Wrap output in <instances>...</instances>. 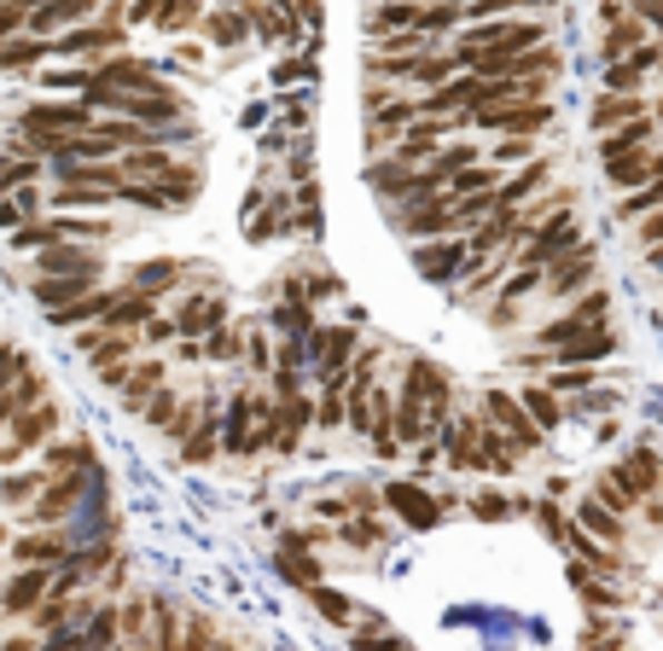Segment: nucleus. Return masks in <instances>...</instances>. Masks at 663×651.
Returning a JSON list of instances; mask_svg holds the SVG:
<instances>
[{
  "label": "nucleus",
  "mask_w": 663,
  "mask_h": 651,
  "mask_svg": "<svg viewBox=\"0 0 663 651\" xmlns=\"http://www.w3.org/2000/svg\"><path fill=\"white\" fill-rule=\"evenodd\" d=\"M437 389H448L443 367H431L425 355L407 361V373H402V396H396V413H390V431H396L402 448H419V442L431 436V425H425V402L437 396Z\"/></svg>",
  "instance_id": "nucleus-1"
},
{
  "label": "nucleus",
  "mask_w": 663,
  "mask_h": 651,
  "mask_svg": "<svg viewBox=\"0 0 663 651\" xmlns=\"http://www.w3.org/2000/svg\"><path fill=\"white\" fill-rule=\"evenodd\" d=\"M122 47H129V23L111 18V12H99L88 23H70V30L47 36V53L70 59V65H93V59H106V53H122Z\"/></svg>",
  "instance_id": "nucleus-2"
},
{
  "label": "nucleus",
  "mask_w": 663,
  "mask_h": 651,
  "mask_svg": "<svg viewBox=\"0 0 663 651\" xmlns=\"http://www.w3.org/2000/svg\"><path fill=\"white\" fill-rule=\"evenodd\" d=\"M600 326H611V297L600 292V285H588L582 297H571V308L558 320H547V326H535V349H558V344H576V337H588V332H600Z\"/></svg>",
  "instance_id": "nucleus-3"
},
{
  "label": "nucleus",
  "mask_w": 663,
  "mask_h": 651,
  "mask_svg": "<svg viewBox=\"0 0 663 651\" xmlns=\"http://www.w3.org/2000/svg\"><path fill=\"white\" fill-rule=\"evenodd\" d=\"M268 407H274L268 389H234V402H227V413L216 420V442H221V454L250 460V442H257V425L268 420Z\"/></svg>",
  "instance_id": "nucleus-4"
},
{
  "label": "nucleus",
  "mask_w": 663,
  "mask_h": 651,
  "mask_svg": "<svg viewBox=\"0 0 663 651\" xmlns=\"http://www.w3.org/2000/svg\"><path fill=\"white\" fill-rule=\"evenodd\" d=\"M472 128L477 135H547L553 99H501V106H477Z\"/></svg>",
  "instance_id": "nucleus-5"
},
{
  "label": "nucleus",
  "mask_w": 663,
  "mask_h": 651,
  "mask_svg": "<svg viewBox=\"0 0 663 651\" xmlns=\"http://www.w3.org/2000/svg\"><path fill=\"white\" fill-rule=\"evenodd\" d=\"M414 268L431 285H461L477 263L466 250V233H443V239H414Z\"/></svg>",
  "instance_id": "nucleus-6"
},
{
  "label": "nucleus",
  "mask_w": 663,
  "mask_h": 651,
  "mask_svg": "<svg viewBox=\"0 0 663 651\" xmlns=\"http://www.w3.org/2000/svg\"><path fill=\"white\" fill-rule=\"evenodd\" d=\"M93 106L88 99H36V106L18 111V135H82L93 128Z\"/></svg>",
  "instance_id": "nucleus-7"
},
{
  "label": "nucleus",
  "mask_w": 663,
  "mask_h": 651,
  "mask_svg": "<svg viewBox=\"0 0 663 651\" xmlns=\"http://www.w3.org/2000/svg\"><path fill=\"white\" fill-rule=\"evenodd\" d=\"M175 337H210L221 320H227V297L216 292V285H181V303H175Z\"/></svg>",
  "instance_id": "nucleus-8"
},
{
  "label": "nucleus",
  "mask_w": 663,
  "mask_h": 651,
  "mask_svg": "<svg viewBox=\"0 0 663 651\" xmlns=\"http://www.w3.org/2000/svg\"><path fill=\"white\" fill-rule=\"evenodd\" d=\"M7 448H0V465H12L18 454H30V448H41V442H53L59 436V407H53V396H41L36 407H23V413H12L7 420Z\"/></svg>",
  "instance_id": "nucleus-9"
},
{
  "label": "nucleus",
  "mask_w": 663,
  "mask_h": 651,
  "mask_svg": "<svg viewBox=\"0 0 663 651\" xmlns=\"http://www.w3.org/2000/svg\"><path fill=\"white\" fill-rule=\"evenodd\" d=\"M82 494H88V472H65V477H47L41 489H36V501H30V512H23V517H30V524H65V517L76 512V501H82Z\"/></svg>",
  "instance_id": "nucleus-10"
},
{
  "label": "nucleus",
  "mask_w": 663,
  "mask_h": 651,
  "mask_svg": "<svg viewBox=\"0 0 663 651\" xmlns=\"http://www.w3.org/2000/svg\"><path fill=\"white\" fill-rule=\"evenodd\" d=\"M594 285V245H582V250H571V256H558V263H547L542 268V297L547 303H571V297H582Z\"/></svg>",
  "instance_id": "nucleus-11"
},
{
  "label": "nucleus",
  "mask_w": 663,
  "mask_h": 651,
  "mask_svg": "<svg viewBox=\"0 0 663 651\" xmlns=\"http://www.w3.org/2000/svg\"><path fill=\"white\" fill-rule=\"evenodd\" d=\"M483 420H489L506 442H513L518 454H530V448H542V431L530 425V413L518 407V396L513 389H489V396H483Z\"/></svg>",
  "instance_id": "nucleus-12"
},
{
  "label": "nucleus",
  "mask_w": 663,
  "mask_h": 651,
  "mask_svg": "<svg viewBox=\"0 0 663 651\" xmlns=\"http://www.w3.org/2000/svg\"><path fill=\"white\" fill-rule=\"evenodd\" d=\"M187 274H192V263H181V256H151V263H135L117 285H122V292H140V297L164 303L169 292H181V285H187Z\"/></svg>",
  "instance_id": "nucleus-13"
},
{
  "label": "nucleus",
  "mask_w": 663,
  "mask_h": 651,
  "mask_svg": "<svg viewBox=\"0 0 663 651\" xmlns=\"http://www.w3.org/2000/svg\"><path fill=\"white\" fill-rule=\"evenodd\" d=\"M652 41V30L641 18H634L623 0H600V59H623L629 47Z\"/></svg>",
  "instance_id": "nucleus-14"
},
{
  "label": "nucleus",
  "mask_w": 663,
  "mask_h": 651,
  "mask_svg": "<svg viewBox=\"0 0 663 651\" xmlns=\"http://www.w3.org/2000/svg\"><path fill=\"white\" fill-rule=\"evenodd\" d=\"M611 483H617L634 506H641L646 494L663 489V454H657V448H629L617 465H611Z\"/></svg>",
  "instance_id": "nucleus-15"
},
{
  "label": "nucleus",
  "mask_w": 663,
  "mask_h": 651,
  "mask_svg": "<svg viewBox=\"0 0 663 651\" xmlns=\"http://www.w3.org/2000/svg\"><path fill=\"white\" fill-rule=\"evenodd\" d=\"M47 582H53V570H47V564H18V576L0 588V617H30L41 605Z\"/></svg>",
  "instance_id": "nucleus-16"
},
{
  "label": "nucleus",
  "mask_w": 663,
  "mask_h": 651,
  "mask_svg": "<svg viewBox=\"0 0 663 651\" xmlns=\"http://www.w3.org/2000/svg\"><path fill=\"white\" fill-rule=\"evenodd\" d=\"M117 292H122V285H93V292L70 297V303H59V308H47V320H53V326H65V332H76V326H88V320H99V315H106V308L117 303Z\"/></svg>",
  "instance_id": "nucleus-17"
},
{
  "label": "nucleus",
  "mask_w": 663,
  "mask_h": 651,
  "mask_svg": "<svg viewBox=\"0 0 663 651\" xmlns=\"http://www.w3.org/2000/svg\"><path fill=\"white\" fill-rule=\"evenodd\" d=\"M164 378H169V367H164L158 355H146V361L135 355V361H129V373H122V384H117L122 407H129V413H140V407H146V396H151V389H158Z\"/></svg>",
  "instance_id": "nucleus-18"
},
{
  "label": "nucleus",
  "mask_w": 663,
  "mask_h": 651,
  "mask_svg": "<svg viewBox=\"0 0 663 651\" xmlns=\"http://www.w3.org/2000/svg\"><path fill=\"white\" fill-rule=\"evenodd\" d=\"M605 180L617 193H634L641 180H652V146H629V151H605Z\"/></svg>",
  "instance_id": "nucleus-19"
},
{
  "label": "nucleus",
  "mask_w": 663,
  "mask_h": 651,
  "mask_svg": "<svg viewBox=\"0 0 663 651\" xmlns=\"http://www.w3.org/2000/svg\"><path fill=\"white\" fill-rule=\"evenodd\" d=\"M12 559H18V564H47V570H59V564L70 559V535L47 524L41 535H23V541H12Z\"/></svg>",
  "instance_id": "nucleus-20"
},
{
  "label": "nucleus",
  "mask_w": 663,
  "mask_h": 651,
  "mask_svg": "<svg viewBox=\"0 0 663 651\" xmlns=\"http://www.w3.org/2000/svg\"><path fill=\"white\" fill-rule=\"evenodd\" d=\"M385 506L390 512H402V524H414V530H431V524H437V501H431V494L425 489H414V483H390L385 489Z\"/></svg>",
  "instance_id": "nucleus-21"
},
{
  "label": "nucleus",
  "mask_w": 663,
  "mask_h": 651,
  "mask_svg": "<svg viewBox=\"0 0 663 651\" xmlns=\"http://www.w3.org/2000/svg\"><path fill=\"white\" fill-rule=\"evenodd\" d=\"M47 59H53V53H47V36L18 30V36L0 41V70H7V76H30V70L47 65Z\"/></svg>",
  "instance_id": "nucleus-22"
},
{
  "label": "nucleus",
  "mask_w": 663,
  "mask_h": 651,
  "mask_svg": "<svg viewBox=\"0 0 663 651\" xmlns=\"http://www.w3.org/2000/svg\"><path fill=\"white\" fill-rule=\"evenodd\" d=\"M93 274H41V279H30V297L41 303V308H59V303H70V297H82V292H93Z\"/></svg>",
  "instance_id": "nucleus-23"
},
{
  "label": "nucleus",
  "mask_w": 663,
  "mask_h": 651,
  "mask_svg": "<svg viewBox=\"0 0 663 651\" xmlns=\"http://www.w3.org/2000/svg\"><path fill=\"white\" fill-rule=\"evenodd\" d=\"M652 106H657V99H646V93H600V99H594V135H605V128L641 117V111H652Z\"/></svg>",
  "instance_id": "nucleus-24"
},
{
  "label": "nucleus",
  "mask_w": 663,
  "mask_h": 651,
  "mask_svg": "<svg viewBox=\"0 0 663 651\" xmlns=\"http://www.w3.org/2000/svg\"><path fill=\"white\" fill-rule=\"evenodd\" d=\"M513 460H518V448H513V442H506L495 425H483V431H477L472 472H513Z\"/></svg>",
  "instance_id": "nucleus-25"
},
{
  "label": "nucleus",
  "mask_w": 663,
  "mask_h": 651,
  "mask_svg": "<svg viewBox=\"0 0 663 651\" xmlns=\"http://www.w3.org/2000/svg\"><path fill=\"white\" fill-rule=\"evenodd\" d=\"M576 530H588L594 541H605V546H617L623 535H629V517H617V512H605L600 501H582L576 506V517H571Z\"/></svg>",
  "instance_id": "nucleus-26"
},
{
  "label": "nucleus",
  "mask_w": 663,
  "mask_h": 651,
  "mask_svg": "<svg viewBox=\"0 0 663 651\" xmlns=\"http://www.w3.org/2000/svg\"><path fill=\"white\" fill-rule=\"evenodd\" d=\"M216 420H221V407L216 402H204V420L181 436V454H187V465H204L210 454H221V442H216Z\"/></svg>",
  "instance_id": "nucleus-27"
},
{
  "label": "nucleus",
  "mask_w": 663,
  "mask_h": 651,
  "mask_svg": "<svg viewBox=\"0 0 663 651\" xmlns=\"http://www.w3.org/2000/svg\"><path fill=\"white\" fill-rule=\"evenodd\" d=\"M518 407L530 413V425L535 431H553V425H565V407H558V396H553V389L547 384H530V389H518Z\"/></svg>",
  "instance_id": "nucleus-28"
},
{
  "label": "nucleus",
  "mask_w": 663,
  "mask_h": 651,
  "mask_svg": "<svg viewBox=\"0 0 663 651\" xmlns=\"http://www.w3.org/2000/svg\"><path fill=\"white\" fill-rule=\"evenodd\" d=\"M93 448L88 442H41V472L47 477H65V472H88Z\"/></svg>",
  "instance_id": "nucleus-29"
},
{
  "label": "nucleus",
  "mask_w": 663,
  "mask_h": 651,
  "mask_svg": "<svg viewBox=\"0 0 663 651\" xmlns=\"http://www.w3.org/2000/svg\"><path fill=\"white\" fill-rule=\"evenodd\" d=\"M198 18H204V0H158L151 30H158V36H187Z\"/></svg>",
  "instance_id": "nucleus-30"
},
{
  "label": "nucleus",
  "mask_w": 663,
  "mask_h": 651,
  "mask_svg": "<svg viewBox=\"0 0 663 651\" xmlns=\"http://www.w3.org/2000/svg\"><path fill=\"white\" fill-rule=\"evenodd\" d=\"M47 396V378L36 373V367H23L18 378H12V389H7V396H0V425H7L12 420V413H23V407H36Z\"/></svg>",
  "instance_id": "nucleus-31"
},
{
  "label": "nucleus",
  "mask_w": 663,
  "mask_h": 651,
  "mask_svg": "<svg viewBox=\"0 0 663 651\" xmlns=\"http://www.w3.org/2000/svg\"><path fill=\"white\" fill-rule=\"evenodd\" d=\"M204 36H210L216 47H239L250 36V12H234V7H216L210 18H204Z\"/></svg>",
  "instance_id": "nucleus-32"
},
{
  "label": "nucleus",
  "mask_w": 663,
  "mask_h": 651,
  "mask_svg": "<svg viewBox=\"0 0 663 651\" xmlns=\"http://www.w3.org/2000/svg\"><path fill=\"white\" fill-rule=\"evenodd\" d=\"M175 640H181V605L151 599V651H175Z\"/></svg>",
  "instance_id": "nucleus-33"
},
{
  "label": "nucleus",
  "mask_w": 663,
  "mask_h": 651,
  "mask_svg": "<svg viewBox=\"0 0 663 651\" xmlns=\"http://www.w3.org/2000/svg\"><path fill=\"white\" fill-rule=\"evenodd\" d=\"M565 546H571V553L588 564V570H617V564H623V559H611V546H605V541H594L588 530H576V524L565 530Z\"/></svg>",
  "instance_id": "nucleus-34"
},
{
  "label": "nucleus",
  "mask_w": 663,
  "mask_h": 651,
  "mask_svg": "<svg viewBox=\"0 0 663 651\" xmlns=\"http://www.w3.org/2000/svg\"><path fill=\"white\" fill-rule=\"evenodd\" d=\"M279 570H286V582H297V588H315L320 582V559H309V546H297V541H286Z\"/></svg>",
  "instance_id": "nucleus-35"
},
{
  "label": "nucleus",
  "mask_w": 663,
  "mask_h": 651,
  "mask_svg": "<svg viewBox=\"0 0 663 651\" xmlns=\"http://www.w3.org/2000/svg\"><path fill=\"white\" fill-rule=\"evenodd\" d=\"M47 164L41 158H23V151H7L0 158V193H12V187H30V180H41Z\"/></svg>",
  "instance_id": "nucleus-36"
},
{
  "label": "nucleus",
  "mask_w": 663,
  "mask_h": 651,
  "mask_svg": "<svg viewBox=\"0 0 663 651\" xmlns=\"http://www.w3.org/2000/svg\"><path fill=\"white\" fill-rule=\"evenodd\" d=\"M309 599L320 605V617H326V622H344V629H349L355 617H362V605H355L349 593H338V588H320V582H315V588H309Z\"/></svg>",
  "instance_id": "nucleus-37"
},
{
  "label": "nucleus",
  "mask_w": 663,
  "mask_h": 651,
  "mask_svg": "<svg viewBox=\"0 0 663 651\" xmlns=\"http://www.w3.org/2000/svg\"><path fill=\"white\" fill-rule=\"evenodd\" d=\"M175 407H181V396H175V389H169V384H158V389H151V396H146V407H140V420L164 431V425L175 420Z\"/></svg>",
  "instance_id": "nucleus-38"
},
{
  "label": "nucleus",
  "mask_w": 663,
  "mask_h": 651,
  "mask_svg": "<svg viewBox=\"0 0 663 651\" xmlns=\"http://www.w3.org/2000/svg\"><path fill=\"white\" fill-rule=\"evenodd\" d=\"M41 483H47L41 465H36V472H18V477L0 483V501H7V506H23V501H36V489H41Z\"/></svg>",
  "instance_id": "nucleus-39"
},
{
  "label": "nucleus",
  "mask_w": 663,
  "mask_h": 651,
  "mask_svg": "<svg viewBox=\"0 0 663 651\" xmlns=\"http://www.w3.org/2000/svg\"><path fill=\"white\" fill-rule=\"evenodd\" d=\"M594 367H553V378H547V389L553 396H565V389H594Z\"/></svg>",
  "instance_id": "nucleus-40"
},
{
  "label": "nucleus",
  "mask_w": 663,
  "mask_h": 651,
  "mask_svg": "<svg viewBox=\"0 0 663 651\" xmlns=\"http://www.w3.org/2000/svg\"><path fill=\"white\" fill-rule=\"evenodd\" d=\"M23 367H30V355H23V349H12V344H0V396L12 389V378H18Z\"/></svg>",
  "instance_id": "nucleus-41"
},
{
  "label": "nucleus",
  "mask_w": 663,
  "mask_h": 651,
  "mask_svg": "<svg viewBox=\"0 0 663 651\" xmlns=\"http://www.w3.org/2000/svg\"><path fill=\"white\" fill-rule=\"evenodd\" d=\"M524 512H535V517H542V530H547L558 546H565V530H571V524H565V512H558L553 501H542V506H524Z\"/></svg>",
  "instance_id": "nucleus-42"
},
{
  "label": "nucleus",
  "mask_w": 663,
  "mask_h": 651,
  "mask_svg": "<svg viewBox=\"0 0 663 651\" xmlns=\"http://www.w3.org/2000/svg\"><path fill=\"white\" fill-rule=\"evenodd\" d=\"M594 501H600L605 512H617V517H629V512H634V501H629V494H623L617 483H611V477H605V483L594 489Z\"/></svg>",
  "instance_id": "nucleus-43"
},
{
  "label": "nucleus",
  "mask_w": 663,
  "mask_h": 651,
  "mask_svg": "<svg viewBox=\"0 0 663 651\" xmlns=\"http://www.w3.org/2000/svg\"><path fill=\"white\" fill-rule=\"evenodd\" d=\"M634 227H641V245H646V250H657V245H663V210H646Z\"/></svg>",
  "instance_id": "nucleus-44"
},
{
  "label": "nucleus",
  "mask_w": 663,
  "mask_h": 651,
  "mask_svg": "<svg viewBox=\"0 0 663 651\" xmlns=\"http://www.w3.org/2000/svg\"><path fill=\"white\" fill-rule=\"evenodd\" d=\"M23 12H30V7H18V0H7V7H0V41L23 30Z\"/></svg>",
  "instance_id": "nucleus-45"
},
{
  "label": "nucleus",
  "mask_w": 663,
  "mask_h": 651,
  "mask_svg": "<svg viewBox=\"0 0 663 651\" xmlns=\"http://www.w3.org/2000/svg\"><path fill=\"white\" fill-rule=\"evenodd\" d=\"M472 512H477V517H506L513 506H506L501 494H477V501H472Z\"/></svg>",
  "instance_id": "nucleus-46"
},
{
  "label": "nucleus",
  "mask_w": 663,
  "mask_h": 651,
  "mask_svg": "<svg viewBox=\"0 0 663 651\" xmlns=\"http://www.w3.org/2000/svg\"><path fill=\"white\" fill-rule=\"evenodd\" d=\"M344 541H355V546H378V524H355V530H344Z\"/></svg>",
  "instance_id": "nucleus-47"
},
{
  "label": "nucleus",
  "mask_w": 663,
  "mask_h": 651,
  "mask_svg": "<svg viewBox=\"0 0 663 651\" xmlns=\"http://www.w3.org/2000/svg\"><path fill=\"white\" fill-rule=\"evenodd\" d=\"M0 651H36V640H0Z\"/></svg>",
  "instance_id": "nucleus-48"
},
{
  "label": "nucleus",
  "mask_w": 663,
  "mask_h": 651,
  "mask_svg": "<svg viewBox=\"0 0 663 651\" xmlns=\"http://www.w3.org/2000/svg\"><path fill=\"white\" fill-rule=\"evenodd\" d=\"M652 82H657V88H663V59H657V70H652Z\"/></svg>",
  "instance_id": "nucleus-49"
},
{
  "label": "nucleus",
  "mask_w": 663,
  "mask_h": 651,
  "mask_svg": "<svg viewBox=\"0 0 663 651\" xmlns=\"http://www.w3.org/2000/svg\"><path fill=\"white\" fill-rule=\"evenodd\" d=\"M431 7H461V0H431Z\"/></svg>",
  "instance_id": "nucleus-50"
},
{
  "label": "nucleus",
  "mask_w": 663,
  "mask_h": 651,
  "mask_svg": "<svg viewBox=\"0 0 663 651\" xmlns=\"http://www.w3.org/2000/svg\"><path fill=\"white\" fill-rule=\"evenodd\" d=\"M594 651H611V645H594Z\"/></svg>",
  "instance_id": "nucleus-51"
},
{
  "label": "nucleus",
  "mask_w": 663,
  "mask_h": 651,
  "mask_svg": "<svg viewBox=\"0 0 663 651\" xmlns=\"http://www.w3.org/2000/svg\"><path fill=\"white\" fill-rule=\"evenodd\" d=\"M657 274H663V268H657Z\"/></svg>",
  "instance_id": "nucleus-52"
}]
</instances>
